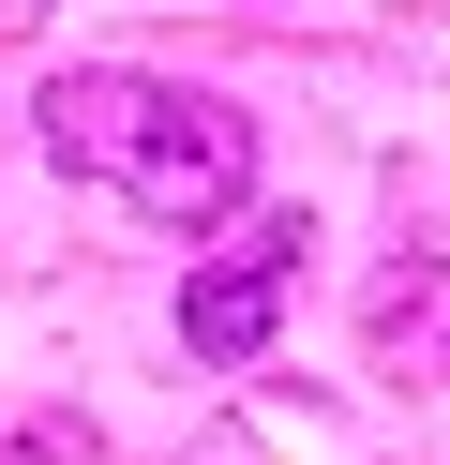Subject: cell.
Returning <instances> with one entry per match:
<instances>
[{
    "instance_id": "cell-3",
    "label": "cell",
    "mask_w": 450,
    "mask_h": 465,
    "mask_svg": "<svg viewBox=\"0 0 450 465\" xmlns=\"http://www.w3.org/2000/svg\"><path fill=\"white\" fill-rule=\"evenodd\" d=\"M360 345H375V375H405V391H450V271L435 255H390V271L360 285Z\"/></svg>"
},
{
    "instance_id": "cell-2",
    "label": "cell",
    "mask_w": 450,
    "mask_h": 465,
    "mask_svg": "<svg viewBox=\"0 0 450 465\" xmlns=\"http://www.w3.org/2000/svg\"><path fill=\"white\" fill-rule=\"evenodd\" d=\"M300 241H315L300 211L240 225V255H210V271L180 285V345H195V361H270V315H285V285H300Z\"/></svg>"
},
{
    "instance_id": "cell-1",
    "label": "cell",
    "mask_w": 450,
    "mask_h": 465,
    "mask_svg": "<svg viewBox=\"0 0 450 465\" xmlns=\"http://www.w3.org/2000/svg\"><path fill=\"white\" fill-rule=\"evenodd\" d=\"M45 165L105 181L135 225L195 241L255 195V121L225 91H180V75H60L45 91Z\"/></svg>"
}]
</instances>
